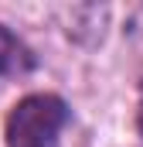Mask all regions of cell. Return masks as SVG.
<instances>
[{
    "label": "cell",
    "instance_id": "cell-1",
    "mask_svg": "<svg viewBox=\"0 0 143 147\" xmlns=\"http://www.w3.org/2000/svg\"><path fill=\"white\" fill-rule=\"evenodd\" d=\"M68 123V106L51 96H24L7 116V147H58L61 127Z\"/></svg>",
    "mask_w": 143,
    "mask_h": 147
},
{
    "label": "cell",
    "instance_id": "cell-2",
    "mask_svg": "<svg viewBox=\"0 0 143 147\" xmlns=\"http://www.w3.org/2000/svg\"><path fill=\"white\" fill-rule=\"evenodd\" d=\"M27 69H34L31 48L0 24V75H21V72H27Z\"/></svg>",
    "mask_w": 143,
    "mask_h": 147
},
{
    "label": "cell",
    "instance_id": "cell-3",
    "mask_svg": "<svg viewBox=\"0 0 143 147\" xmlns=\"http://www.w3.org/2000/svg\"><path fill=\"white\" fill-rule=\"evenodd\" d=\"M140 130H143V86H140Z\"/></svg>",
    "mask_w": 143,
    "mask_h": 147
}]
</instances>
